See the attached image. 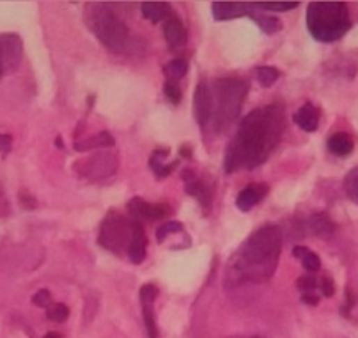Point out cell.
Returning <instances> with one entry per match:
<instances>
[{
  "mask_svg": "<svg viewBox=\"0 0 358 338\" xmlns=\"http://www.w3.org/2000/svg\"><path fill=\"white\" fill-rule=\"evenodd\" d=\"M286 131V114L283 104L258 108L241 119L238 131L226 147L223 168L226 173L236 170H253L266 162L276 149Z\"/></svg>",
  "mask_w": 358,
  "mask_h": 338,
  "instance_id": "6da1fadb",
  "label": "cell"
},
{
  "mask_svg": "<svg viewBox=\"0 0 358 338\" xmlns=\"http://www.w3.org/2000/svg\"><path fill=\"white\" fill-rule=\"evenodd\" d=\"M283 234L274 225H266L249 234L226 266V286L263 284L274 275L279 262Z\"/></svg>",
  "mask_w": 358,
  "mask_h": 338,
  "instance_id": "7a4b0ae2",
  "label": "cell"
},
{
  "mask_svg": "<svg viewBox=\"0 0 358 338\" xmlns=\"http://www.w3.org/2000/svg\"><path fill=\"white\" fill-rule=\"evenodd\" d=\"M212 90V121L210 127L215 134L230 131L236 122L248 95V84L238 78H217Z\"/></svg>",
  "mask_w": 358,
  "mask_h": 338,
  "instance_id": "3957f363",
  "label": "cell"
},
{
  "mask_svg": "<svg viewBox=\"0 0 358 338\" xmlns=\"http://www.w3.org/2000/svg\"><path fill=\"white\" fill-rule=\"evenodd\" d=\"M307 29L317 42L334 43L352 26L348 7L342 2H312L307 6Z\"/></svg>",
  "mask_w": 358,
  "mask_h": 338,
  "instance_id": "277c9868",
  "label": "cell"
},
{
  "mask_svg": "<svg viewBox=\"0 0 358 338\" xmlns=\"http://www.w3.org/2000/svg\"><path fill=\"white\" fill-rule=\"evenodd\" d=\"M86 20L96 38L114 53L126 51L129 45L127 25L104 3H88Z\"/></svg>",
  "mask_w": 358,
  "mask_h": 338,
  "instance_id": "5b68a950",
  "label": "cell"
},
{
  "mask_svg": "<svg viewBox=\"0 0 358 338\" xmlns=\"http://www.w3.org/2000/svg\"><path fill=\"white\" fill-rule=\"evenodd\" d=\"M132 225L134 221H129L124 215L111 211L101 225L100 244L114 255H119L124 249L127 251L132 238Z\"/></svg>",
  "mask_w": 358,
  "mask_h": 338,
  "instance_id": "8992f818",
  "label": "cell"
},
{
  "mask_svg": "<svg viewBox=\"0 0 358 338\" xmlns=\"http://www.w3.org/2000/svg\"><path fill=\"white\" fill-rule=\"evenodd\" d=\"M75 168H78L79 177H83V179L89 182H101L114 175L116 168H118V159L114 154L100 152L78 162Z\"/></svg>",
  "mask_w": 358,
  "mask_h": 338,
  "instance_id": "52a82bcc",
  "label": "cell"
},
{
  "mask_svg": "<svg viewBox=\"0 0 358 338\" xmlns=\"http://www.w3.org/2000/svg\"><path fill=\"white\" fill-rule=\"evenodd\" d=\"M297 289L302 293L304 304L317 305L322 296H334L335 284L329 275H302L297 281Z\"/></svg>",
  "mask_w": 358,
  "mask_h": 338,
  "instance_id": "ba28073f",
  "label": "cell"
},
{
  "mask_svg": "<svg viewBox=\"0 0 358 338\" xmlns=\"http://www.w3.org/2000/svg\"><path fill=\"white\" fill-rule=\"evenodd\" d=\"M24 45L19 35H0V65L3 71H13L20 65Z\"/></svg>",
  "mask_w": 358,
  "mask_h": 338,
  "instance_id": "9c48e42d",
  "label": "cell"
},
{
  "mask_svg": "<svg viewBox=\"0 0 358 338\" xmlns=\"http://www.w3.org/2000/svg\"><path fill=\"white\" fill-rule=\"evenodd\" d=\"M194 114L195 121L201 129L210 127L212 121V90L207 81H200L194 95Z\"/></svg>",
  "mask_w": 358,
  "mask_h": 338,
  "instance_id": "30bf717a",
  "label": "cell"
},
{
  "mask_svg": "<svg viewBox=\"0 0 358 338\" xmlns=\"http://www.w3.org/2000/svg\"><path fill=\"white\" fill-rule=\"evenodd\" d=\"M159 296V289L154 284H146L141 287V304H142V319H144V327L149 338L159 337L157 322H155V310L154 302Z\"/></svg>",
  "mask_w": 358,
  "mask_h": 338,
  "instance_id": "8fae6325",
  "label": "cell"
},
{
  "mask_svg": "<svg viewBox=\"0 0 358 338\" xmlns=\"http://www.w3.org/2000/svg\"><path fill=\"white\" fill-rule=\"evenodd\" d=\"M127 208L134 216L142 218V220H147V221L162 220V218H165L170 213L169 204L149 203V202H144V200L139 197L132 198L131 202L127 203Z\"/></svg>",
  "mask_w": 358,
  "mask_h": 338,
  "instance_id": "7c38bea8",
  "label": "cell"
},
{
  "mask_svg": "<svg viewBox=\"0 0 358 338\" xmlns=\"http://www.w3.org/2000/svg\"><path fill=\"white\" fill-rule=\"evenodd\" d=\"M183 182H185L187 193L199 200L203 210H208L212 204V188H210L208 182H205L200 175H196L194 170L183 172Z\"/></svg>",
  "mask_w": 358,
  "mask_h": 338,
  "instance_id": "4fadbf2b",
  "label": "cell"
},
{
  "mask_svg": "<svg viewBox=\"0 0 358 338\" xmlns=\"http://www.w3.org/2000/svg\"><path fill=\"white\" fill-rule=\"evenodd\" d=\"M213 19L218 22L240 19V17H251L253 6L251 3H241V2H213L212 3Z\"/></svg>",
  "mask_w": 358,
  "mask_h": 338,
  "instance_id": "5bb4252c",
  "label": "cell"
},
{
  "mask_svg": "<svg viewBox=\"0 0 358 338\" xmlns=\"http://www.w3.org/2000/svg\"><path fill=\"white\" fill-rule=\"evenodd\" d=\"M267 192H270V186L266 184H249L236 197V207L244 213L253 210L258 203H261L266 198Z\"/></svg>",
  "mask_w": 358,
  "mask_h": 338,
  "instance_id": "9a60e30c",
  "label": "cell"
},
{
  "mask_svg": "<svg viewBox=\"0 0 358 338\" xmlns=\"http://www.w3.org/2000/svg\"><path fill=\"white\" fill-rule=\"evenodd\" d=\"M164 37L167 40L169 47L173 50L183 48L187 43V29L177 17H170L164 24Z\"/></svg>",
  "mask_w": 358,
  "mask_h": 338,
  "instance_id": "2e32d148",
  "label": "cell"
},
{
  "mask_svg": "<svg viewBox=\"0 0 358 338\" xmlns=\"http://www.w3.org/2000/svg\"><path fill=\"white\" fill-rule=\"evenodd\" d=\"M293 119L297 124V127L302 129L304 132H314L319 127L320 114L319 109L312 102H306V104H302L301 108L295 111Z\"/></svg>",
  "mask_w": 358,
  "mask_h": 338,
  "instance_id": "e0dca14e",
  "label": "cell"
},
{
  "mask_svg": "<svg viewBox=\"0 0 358 338\" xmlns=\"http://www.w3.org/2000/svg\"><path fill=\"white\" fill-rule=\"evenodd\" d=\"M146 246H147V239H146L144 228H142V225L139 223V221H134L132 238L127 248V256L132 264H141V262L144 261Z\"/></svg>",
  "mask_w": 358,
  "mask_h": 338,
  "instance_id": "ac0fdd59",
  "label": "cell"
},
{
  "mask_svg": "<svg viewBox=\"0 0 358 338\" xmlns=\"http://www.w3.org/2000/svg\"><path fill=\"white\" fill-rule=\"evenodd\" d=\"M327 147L337 157H347V155L353 152L355 142H353V137L348 136L347 132H335L327 140Z\"/></svg>",
  "mask_w": 358,
  "mask_h": 338,
  "instance_id": "d6986e66",
  "label": "cell"
},
{
  "mask_svg": "<svg viewBox=\"0 0 358 338\" xmlns=\"http://www.w3.org/2000/svg\"><path fill=\"white\" fill-rule=\"evenodd\" d=\"M142 15L144 19L150 20L152 24H159V22L169 20L172 17V10H170L169 3L164 2H147L141 6Z\"/></svg>",
  "mask_w": 358,
  "mask_h": 338,
  "instance_id": "ffe728a7",
  "label": "cell"
},
{
  "mask_svg": "<svg viewBox=\"0 0 358 338\" xmlns=\"http://www.w3.org/2000/svg\"><path fill=\"white\" fill-rule=\"evenodd\" d=\"M309 233L316 234V236L327 238L334 233V223L329 216L324 215V213H319V215H312L307 221Z\"/></svg>",
  "mask_w": 358,
  "mask_h": 338,
  "instance_id": "44dd1931",
  "label": "cell"
},
{
  "mask_svg": "<svg viewBox=\"0 0 358 338\" xmlns=\"http://www.w3.org/2000/svg\"><path fill=\"white\" fill-rule=\"evenodd\" d=\"M169 157V150L167 149H159L155 150L154 155L150 157V168L154 170L155 175L159 177V179H164V177L170 175V173L173 172V168L178 166V160L172 163H165L164 159Z\"/></svg>",
  "mask_w": 358,
  "mask_h": 338,
  "instance_id": "7402d4cb",
  "label": "cell"
},
{
  "mask_svg": "<svg viewBox=\"0 0 358 338\" xmlns=\"http://www.w3.org/2000/svg\"><path fill=\"white\" fill-rule=\"evenodd\" d=\"M293 255L301 261V264L307 273H319L320 271V257L317 256L312 249H309L306 246H295L293 249Z\"/></svg>",
  "mask_w": 358,
  "mask_h": 338,
  "instance_id": "603a6c76",
  "label": "cell"
},
{
  "mask_svg": "<svg viewBox=\"0 0 358 338\" xmlns=\"http://www.w3.org/2000/svg\"><path fill=\"white\" fill-rule=\"evenodd\" d=\"M114 139L109 132H100L96 137H91V139L76 142L75 149L79 150V152H84V150H91V149H100V147H113Z\"/></svg>",
  "mask_w": 358,
  "mask_h": 338,
  "instance_id": "cb8c5ba5",
  "label": "cell"
},
{
  "mask_svg": "<svg viewBox=\"0 0 358 338\" xmlns=\"http://www.w3.org/2000/svg\"><path fill=\"white\" fill-rule=\"evenodd\" d=\"M251 19L256 22L259 29L263 30L264 33H276L279 32L281 29H283V22H281L277 17H272V15H264V13H251Z\"/></svg>",
  "mask_w": 358,
  "mask_h": 338,
  "instance_id": "d4e9b609",
  "label": "cell"
},
{
  "mask_svg": "<svg viewBox=\"0 0 358 338\" xmlns=\"http://www.w3.org/2000/svg\"><path fill=\"white\" fill-rule=\"evenodd\" d=\"M187 71H189V65H187V61L182 60V58H176V60L169 61V63L164 66L165 77L169 78V81L173 83H177L178 79L185 77Z\"/></svg>",
  "mask_w": 358,
  "mask_h": 338,
  "instance_id": "484cf974",
  "label": "cell"
},
{
  "mask_svg": "<svg viewBox=\"0 0 358 338\" xmlns=\"http://www.w3.org/2000/svg\"><path fill=\"white\" fill-rule=\"evenodd\" d=\"M343 190L353 203L358 204V167H353L343 180Z\"/></svg>",
  "mask_w": 358,
  "mask_h": 338,
  "instance_id": "4316f807",
  "label": "cell"
},
{
  "mask_svg": "<svg viewBox=\"0 0 358 338\" xmlns=\"http://www.w3.org/2000/svg\"><path fill=\"white\" fill-rule=\"evenodd\" d=\"M256 79L263 88H271L279 79V71L272 66H259L256 70Z\"/></svg>",
  "mask_w": 358,
  "mask_h": 338,
  "instance_id": "83f0119b",
  "label": "cell"
},
{
  "mask_svg": "<svg viewBox=\"0 0 358 338\" xmlns=\"http://www.w3.org/2000/svg\"><path fill=\"white\" fill-rule=\"evenodd\" d=\"M47 315L53 322L63 323L70 317V309L65 304H52L47 309Z\"/></svg>",
  "mask_w": 358,
  "mask_h": 338,
  "instance_id": "f1b7e54d",
  "label": "cell"
},
{
  "mask_svg": "<svg viewBox=\"0 0 358 338\" xmlns=\"http://www.w3.org/2000/svg\"><path fill=\"white\" fill-rule=\"evenodd\" d=\"M253 8H259V10H267V12H288L294 10V8L299 7V3H284V2H277V3H251Z\"/></svg>",
  "mask_w": 358,
  "mask_h": 338,
  "instance_id": "f546056e",
  "label": "cell"
},
{
  "mask_svg": "<svg viewBox=\"0 0 358 338\" xmlns=\"http://www.w3.org/2000/svg\"><path fill=\"white\" fill-rule=\"evenodd\" d=\"M183 231V226L182 223H178V221H169V223H164L159 226L157 233H155V236H157V241L159 243H164V239L169 236V234H176V233H180Z\"/></svg>",
  "mask_w": 358,
  "mask_h": 338,
  "instance_id": "4dcf8cb0",
  "label": "cell"
},
{
  "mask_svg": "<svg viewBox=\"0 0 358 338\" xmlns=\"http://www.w3.org/2000/svg\"><path fill=\"white\" fill-rule=\"evenodd\" d=\"M164 92H165V97L172 102V104H180L182 101V90L178 88L177 83L173 81H167L164 86Z\"/></svg>",
  "mask_w": 358,
  "mask_h": 338,
  "instance_id": "1f68e13d",
  "label": "cell"
},
{
  "mask_svg": "<svg viewBox=\"0 0 358 338\" xmlns=\"http://www.w3.org/2000/svg\"><path fill=\"white\" fill-rule=\"evenodd\" d=\"M32 302H33V305L47 307V309H48V307L52 305L50 292H48L47 289H40V291L32 297Z\"/></svg>",
  "mask_w": 358,
  "mask_h": 338,
  "instance_id": "d6a6232c",
  "label": "cell"
},
{
  "mask_svg": "<svg viewBox=\"0 0 358 338\" xmlns=\"http://www.w3.org/2000/svg\"><path fill=\"white\" fill-rule=\"evenodd\" d=\"M10 149H12L10 136L0 134V152L7 154V152H10Z\"/></svg>",
  "mask_w": 358,
  "mask_h": 338,
  "instance_id": "836d02e7",
  "label": "cell"
},
{
  "mask_svg": "<svg viewBox=\"0 0 358 338\" xmlns=\"http://www.w3.org/2000/svg\"><path fill=\"white\" fill-rule=\"evenodd\" d=\"M20 203H22V207L24 208H26V210H33L35 207H37V202H35V200L30 197L29 193H24L22 195V198H20Z\"/></svg>",
  "mask_w": 358,
  "mask_h": 338,
  "instance_id": "e575fe53",
  "label": "cell"
},
{
  "mask_svg": "<svg viewBox=\"0 0 358 338\" xmlns=\"http://www.w3.org/2000/svg\"><path fill=\"white\" fill-rule=\"evenodd\" d=\"M43 338H61V335L56 332H50V333H47V335H45Z\"/></svg>",
  "mask_w": 358,
  "mask_h": 338,
  "instance_id": "d590c367",
  "label": "cell"
},
{
  "mask_svg": "<svg viewBox=\"0 0 358 338\" xmlns=\"http://www.w3.org/2000/svg\"><path fill=\"white\" fill-rule=\"evenodd\" d=\"M3 73V70H2V65H0V74H2Z\"/></svg>",
  "mask_w": 358,
  "mask_h": 338,
  "instance_id": "8d00e7d4",
  "label": "cell"
},
{
  "mask_svg": "<svg viewBox=\"0 0 358 338\" xmlns=\"http://www.w3.org/2000/svg\"><path fill=\"white\" fill-rule=\"evenodd\" d=\"M253 338H258V337H253Z\"/></svg>",
  "mask_w": 358,
  "mask_h": 338,
  "instance_id": "74e56055",
  "label": "cell"
}]
</instances>
